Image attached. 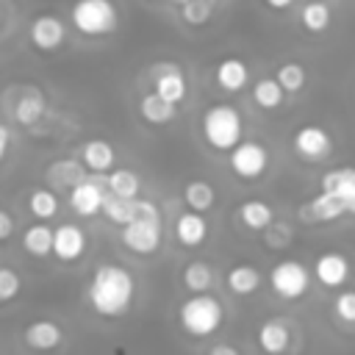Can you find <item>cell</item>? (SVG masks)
<instances>
[{
    "label": "cell",
    "mask_w": 355,
    "mask_h": 355,
    "mask_svg": "<svg viewBox=\"0 0 355 355\" xmlns=\"http://www.w3.org/2000/svg\"><path fill=\"white\" fill-rule=\"evenodd\" d=\"M133 294H136L133 275L122 263H114V261L94 266L89 286H86L89 308L105 319H116V316L128 313V308L133 305Z\"/></svg>",
    "instance_id": "6da1fadb"
},
{
    "label": "cell",
    "mask_w": 355,
    "mask_h": 355,
    "mask_svg": "<svg viewBox=\"0 0 355 355\" xmlns=\"http://www.w3.org/2000/svg\"><path fill=\"white\" fill-rule=\"evenodd\" d=\"M119 239L133 255H153L161 247V239H164V222H161L158 205L150 202V200L136 197L133 219L122 227Z\"/></svg>",
    "instance_id": "7a4b0ae2"
},
{
    "label": "cell",
    "mask_w": 355,
    "mask_h": 355,
    "mask_svg": "<svg viewBox=\"0 0 355 355\" xmlns=\"http://www.w3.org/2000/svg\"><path fill=\"white\" fill-rule=\"evenodd\" d=\"M200 130H202V139L219 150V153H230L239 141H241V133H244V122H241V114L236 105L230 103H214L202 111L200 116Z\"/></svg>",
    "instance_id": "3957f363"
},
{
    "label": "cell",
    "mask_w": 355,
    "mask_h": 355,
    "mask_svg": "<svg viewBox=\"0 0 355 355\" xmlns=\"http://www.w3.org/2000/svg\"><path fill=\"white\" fill-rule=\"evenodd\" d=\"M222 322H225V308L208 291L183 300L180 308H178V324L191 338H208V336H214L222 327Z\"/></svg>",
    "instance_id": "277c9868"
},
{
    "label": "cell",
    "mask_w": 355,
    "mask_h": 355,
    "mask_svg": "<svg viewBox=\"0 0 355 355\" xmlns=\"http://www.w3.org/2000/svg\"><path fill=\"white\" fill-rule=\"evenodd\" d=\"M69 22L83 36H108L119 25V11L114 0H75Z\"/></svg>",
    "instance_id": "5b68a950"
},
{
    "label": "cell",
    "mask_w": 355,
    "mask_h": 355,
    "mask_svg": "<svg viewBox=\"0 0 355 355\" xmlns=\"http://www.w3.org/2000/svg\"><path fill=\"white\" fill-rule=\"evenodd\" d=\"M269 286L283 300H300L311 286V272H308L305 263H300L294 258H286V261H277L269 269Z\"/></svg>",
    "instance_id": "8992f818"
},
{
    "label": "cell",
    "mask_w": 355,
    "mask_h": 355,
    "mask_svg": "<svg viewBox=\"0 0 355 355\" xmlns=\"http://www.w3.org/2000/svg\"><path fill=\"white\" fill-rule=\"evenodd\" d=\"M230 172L241 180H258L266 169H269V150L255 141V139H247V141H239L233 150H230Z\"/></svg>",
    "instance_id": "52a82bcc"
},
{
    "label": "cell",
    "mask_w": 355,
    "mask_h": 355,
    "mask_svg": "<svg viewBox=\"0 0 355 355\" xmlns=\"http://www.w3.org/2000/svg\"><path fill=\"white\" fill-rule=\"evenodd\" d=\"M291 147L302 161L319 164L333 153V136L322 125H302L291 136Z\"/></svg>",
    "instance_id": "ba28073f"
},
{
    "label": "cell",
    "mask_w": 355,
    "mask_h": 355,
    "mask_svg": "<svg viewBox=\"0 0 355 355\" xmlns=\"http://www.w3.org/2000/svg\"><path fill=\"white\" fill-rule=\"evenodd\" d=\"M105 191H108V178L103 175H92L78 183L75 189H69V205L78 216H94V214H103V200H105Z\"/></svg>",
    "instance_id": "9c48e42d"
},
{
    "label": "cell",
    "mask_w": 355,
    "mask_h": 355,
    "mask_svg": "<svg viewBox=\"0 0 355 355\" xmlns=\"http://www.w3.org/2000/svg\"><path fill=\"white\" fill-rule=\"evenodd\" d=\"M150 75H153V92L155 94H161L164 100H169L175 105H180L186 100L189 83H186V75H183V69L178 64L161 61V64H155L150 69Z\"/></svg>",
    "instance_id": "30bf717a"
},
{
    "label": "cell",
    "mask_w": 355,
    "mask_h": 355,
    "mask_svg": "<svg viewBox=\"0 0 355 355\" xmlns=\"http://www.w3.org/2000/svg\"><path fill=\"white\" fill-rule=\"evenodd\" d=\"M28 39L39 53H53L64 44L67 25L55 14H39V17H33V22L28 28Z\"/></svg>",
    "instance_id": "8fae6325"
},
{
    "label": "cell",
    "mask_w": 355,
    "mask_h": 355,
    "mask_svg": "<svg viewBox=\"0 0 355 355\" xmlns=\"http://www.w3.org/2000/svg\"><path fill=\"white\" fill-rule=\"evenodd\" d=\"M322 191L336 197L347 216H355V166H336L322 175Z\"/></svg>",
    "instance_id": "7c38bea8"
},
{
    "label": "cell",
    "mask_w": 355,
    "mask_h": 355,
    "mask_svg": "<svg viewBox=\"0 0 355 355\" xmlns=\"http://www.w3.org/2000/svg\"><path fill=\"white\" fill-rule=\"evenodd\" d=\"M352 275L349 258L344 252H322L313 263V277L324 286V288H341Z\"/></svg>",
    "instance_id": "4fadbf2b"
},
{
    "label": "cell",
    "mask_w": 355,
    "mask_h": 355,
    "mask_svg": "<svg viewBox=\"0 0 355 355\" xmlns=\"http://www.w3.org/2000/svg\"><path fill=\"white\" fill-rule=\"evenodd\" d=\"M341 216H347L344 205L336 197H330L327 191H319L305 205H300V219L305 225H327V222H336Z\"/></svg>",
    "instance_id": "5bb4252c"
},
{
    "label": "cell",
    "mask_w": 355,
    "mask_h": 355,
    "mask_svg": "<svg viewBox=\"0 0 355 355\" xmlns=\"http://www.w3.org/2000/svg\"><path fill=\"white\" fill-rule=\"evenodd\" d=\"M255 341H258L261 352H266V355H283L291 347V327L280 316L266 319V322H261V327L255 333Z\"/></svg>",
    "instance_id": "9a60e30c"
},
{
    "label": "cell",
    "mask_w": 355,
    "mask_h": 355,
    "mask_svg": "<svg viewBox=\"0 0 355 355\" xmlns=\"http://www.w3.org/2000/svg\"><path fill=\"white\" fill-rule=\"evenodd\" d=\"M86 252V233L75 222H64L53 236V255L58 261H78Z\"/></svg>",
    "instance_id": "2e32d148"
},
{
    "label": "cell",
    "mask_w": 355,
    "mask_h": 355,
    "mask_svg": "<svg viewBox=\"0 0 355 355\" xmlns=\"http://www.w3.org/2000/svg\"><path fill=\"white\" fill-rule=\"evenodd\" d=\"M22 341L28 349H36V352H53L61 347L64 341V330L61 324L50 322V319H42V322H31L25 330H22Z\"/></svg>",
    "instance_id": "e0dca14e"
},
{
    "label": "cell",
    "mask_w": 355,
    "mask_h": 355,
    "mask_svg": "<svg viewBox=\"0 0 355 355\" xmlns=\"http://www.w3.org/2000/svg\"><path fill=\"white\" fill-rule=\"evenodd\" d=\"M47 183L55 189H75L78 183H83L89 178V169L80 158H58L47 166Z\"/></svg>",
    "instance_id": "ac0fdd59"
},
{
    "label": "cell",
    "mask_w": 355,
    "mask_h": 355,
    "mask_svg": "<svg viewBox=\"0 0 355 355\" xmlns=\"http://www.w3.org/2000/svg\"><path fill=\"white\" fill-rule=\"evenodd\" d=\"M214 78H216V83H219L222 92H230V94H233V92H241V89L250 83V67H247L241 58L230 55V58H222V61L216 64Z\"/></svg>",
    "instance_id": "d6986e66"
},
{
    "label": "cell",
    "mask_w": 355,
    "mask_h": 355,
    "mask_svg": "<svg viewBox=\"0 0 355 355\" xmlns=\"http://www.w3.org/2000/svg\"><path fill=\"white\" fill-rule=\"evenodd\" d=\"M175 239L183 247H200L208 239V222L200 211H186L175 219Z\"/></svg>",
    "instance_id": "ffe728a7"
},
{
    "label": "cell",
    "mask_w": 355,
    "mask_h": 355,
    "mask_svg": "<svg viewBox=\"0 0 355 355\" xmlns=\"http://www.w3.org/2000/svg\"><path fill=\"white\" fill-rule=\"evenodd\" d=\"M80 161L86 164V169H89L92 175H105V172L114 166L116 153H114V147H111L105 139H89V141H83V147H80Z\"/></svg>",
    "instance_id": "44dd1931"
},
{
    "label": "cell",
    "mask_w": 355,
    "mask_h": 355,
    "mask_svg": "<svg viewBox=\"0 0 355 355\" xmlns=\"http://www.w3.org/2000/svg\"><path fill=\"white\" fill-rule=\"evenodd\" d=\"M261 283H263V275H261V269L252 266V263H236V266H230L227 275H225V286H227L233 294H239V297H247V294L258 291Z\"/></svg>",
    "instance_id": "7402d4cb"
},
{
    "label": "cell",
    "mask_w": 355,
    "mask_h": 355,
    "mask_svg": "<svg viewBox=\"0 0 355 355\" xmlns=\"http://www.w3.org/2000/svg\"><path fill=\"white\" fill-rule=\"evenodd\" d=\"M139 114H141V119L150 122V125H169V122L178 116V105L169 103V100H164L161 94L150 92V94H144V97L139 100Z\"/></svg>",
    "instance_id": "603a6c76"
},
{
    "label": "cell",
    "mask_w": 355,
    "mask_h": 355,
    "mask_svg": "<svg viewBox=\"0 0 355 355\" xmlns=\"http://www.w3.org/2000/svg\"><path fill=\"white\" fill-rule=\"evenodd\" d=\"M239 222L247 227V230H266L272 222H275V211L266 200H258V197H250L239 205Z\"/></svg>",
    "instance_id": "cb8c5ba5"
},
{
    "label": "cell",
    "mask_w": 355,
    "mask_h": 355,
    "mask_svg": "<svg viewBox=\"0 0 355 355\" xmlns=\"http://www.w3.org/2000/svg\"><path fill=\"white\" fill-rule=\"evenodd\" d=\"M44 111H47L44 97H42L36 89H25L22 97H19L17 105H14V119H17L19 125L31 128V125H36V122L44 116Z\"/></svg>",
    "instance_id": "d4e9b609"
},
{
    "label": "cell",
    "mask_w": 355,
    "mask_h": 355,
    "mask_svg": "<svg viewBox=\"0 0 355 355\" xmlns=\"http://www.w3.org/2000/svg\"><path fill=\"white\" fill-rule=\"evenodd\" d=\"M330 19H333V8L324 0H305L300 11V22L308 33H324L330 28Z\"/></svg>",
    "instance_id": "484cf974"
},
{
    "label": "cell",
    "mask_w": 355,
    "mask_h": 355,
    "mask_svg": "<svg viewBox=\"0 0 355 355\" xmlns=\"http://www.w3.org/2000/svg\"><path fill=\"white\" fill-rule=\"evenodd\" d=\"M53 236H55L53 227H47L44 222H36V225L25 227V233H22V247H25L31 255L44 258V255L53 252Z\"/></svg>",
    "instance_id": "4316f807"
},
{
    "label": "cell",
    "mask_w": 355,
    "mask_h": 355,
    "mask_svg": "<svg viewBox=\"0 0 355 355\" xmlns=\"http://www.w3.org/2000/svg\"><path fill=\"white\" fill-rule=\"evenodd\" d=\"M252 100H255L258 108L275 111V108L283 105L286 89L277 83V78H261V80H255V86H252Z\"/></svg>",
    "instance_id": "83f0119b"
},
{
    "label": "cell",
    "mask_w": 355,
    "mask_h": 355,
    "mask_svg": "<svg viewBox=\"0 0 355 355\" xmlns=\"http://www.w3.org/2000/svg\"><path fill=\"white\" fill-rule=\"evenodd\" d=\"M183 200H186V205L191 208V211H208L214 202H216V189L208 183V180H202V178H194V180H189L186 186H183Z\"/></svg>",
    "instance_id": "f1b7e54d"
},
{
    "label": "cell",
    "mask_w": 355,
    "mask_h": 355,
    "mask_svg": "<svg viewBox=\"0 0 355 355\" xmlns=\"http://www.w3.org/2000/svg\"><path fill=\"white\" fill-rule=\"evenodd\" d=\"M183 286L191 291V294H202L214 286V269L205 263V261H189L183 266Z\"/></svg>",
    "instance_id": "f546056e"
},
{
    "label": "cell",
    "mask_w": 355,
    "mask_h": 355,
    "mask_svg": "<svg viewBox=\"0 0 355 355\" xmlns=\"http://www.w3.org/2000/svg\"><path fill=\"white\" fill-rule=\"evenodd\" d=\"M133 211H136V200H130V197H119V194H114L111 189L105 191V200H103V214L114 222V225H119V227H125L130 219H133Z\"/></svg>",
    "instance_id": "4dcf8cb0"
},
{
    "label": "cell",
    "mask_w": 355,
    "mask_h": 355,
    "mask_svg": "<svg viewBox=\"0 0 355 355\" xmlns=\"http://www.w3.org/2000/svg\"><path fill=\"white\" fill-rule=\"evenodd\" d=\"M275 78H277V83L286 89V94H297V92H302L305 83H308V72H305V67H302L300 61H286V64H280L277 72H275Z\"/></svg>",
    "instance_id": "1f68e13d"
},
{
    "label": "cell",
    "mask_w": 355,
    "mask_h": 355,
    "mask_svg": "<svg viewBox=\"0 0 355 355\" xmlns=\"http://www.w3.org/2000/svg\"><path fill=\"white\" fill-rule=\"evenodd\" d=\"M28 208L39 222H47L58 214V197L50 189H33L31 197H28Z\"/></svg>",
    "instance_id": "d6a6232c"
},
{
    "label": "cell",
    "mask_w": 355,
    "mask_h": 355,
    "mask_svg": "<svg viewBox=\"0 0 355 355\" xmlns=\"http://www.w3.org/2000/svg\"><path fill=\"white\" fill-rule=\"evenodd\" d=\"M139 175L133 172V169H114L111 175H108V189L114 191V194H119V197H130V200H136L139 197Z\"/></svg>",
    "instance_id": "836d02e7"
},
{
    "label": "cell",
    "mask_w": 355,
    "mask_h": 355,
    "mask_svg": "<svg viewBox=\"0 0 355 355\" xmlns=\"http://www.w3.org/2000/svg\"><path fill=\"white\" fill-rule=\"evenodd\" d=\"M211 14H214V3L211 0H186V3H180V17L191 28L205 25L211 19Z\"/></svg>",
    "instance_id": "e575fe53"
},
{
    "label": "cell",
    "mask_w": 355,
    "mask_h": 355,
    "mask_svg": "<svg viewBox=\"0 0 355 355\" xmlns=\"http://www.w3.org/2000/svg\"><path fill=\"white\" fill-rule=\"evenodd\" d=\"M333 313H336L338 322L355 324V288H344L341 294H336V300H333Z\"/></svg>",
    "instance_id": "d590c367"
},
{
    "label": "cell",
    "mask_w": 355,
    "mask_h": 355,
    "mask_svg": "<svg viewBox=\"0 0 355 355\" xmlns=\"http://www.w3.org/2000/svg\"><path fill=\"white\" fill-rule=\"evenodd\" d=\"M19 288H22L19 275H17L11 266H0V302L14 300V297L19 294Z\"/></svg>",
    "instance_id": "8d00e7d4"
},
{
    "label": "cell",
    "mask_w": 355,
    "mask_h": 355,
    "mask_svg": "<svg viewBox=\"0 0 355 355\" xmlns=\"http://www.w3.org/2000/svg\"><path fill=\"white\" fill-rule=\"evenodd\" d=\"M291 241V227L286 222H272L266 227V244L269 247H286Z\"/></svg>",
    "instance_id": "74e56055"
},
{
    "label": "cell",
    "mask_w": 355,
    "mask_h": 355,
    "mask_svg": "<svg viewBox=\"0 0 355 355\" xmlns=\"http://www.w3.org/2000/svg\"><path fill=\"white\" fill-rule=\"evenodd\" d=\"M14 236V216L0 208V241H8Z\"/></svg>",
    "instance_id": "f35d334b"
},
{
    "label": "cell",
    "mask_w": 355,
    "mask_h": 355,
    "mask_svg": "<svg viewBox=\"0 0 355 355\" xmlns=\"http://www.w3.org/2000/svg\"><path fill=\"white\" fill-rule=\"evenodd\" d=\"M8 147H11V130L0 122V161L6 158V153H8Z\"/></svg>",
    "instance_id": "ab89813d"
},
{
    "label": "cell",
    "mask_w": 355,
    "mask_h": 355,
    "mask_svg": "<svg viewBox=\"0 0 355 355\" xmlns=\"http://www.w3.org/2000/svg\"><path fill=\"white\" fill-rule=\"evenodd\" d=\"M208 355H241V352H239V347H233V344H214V347L208 349Z\"/></svg>",
    "instance_id": "60d3db41"
},
{
    "label": "cell",
    "mask_w": 355,
    "mask_h": 355,
    "mask_svg": "<svg viewBox=\"0 0 355 355\" xmlns=\"http://www.w3.org/2000/svg\"><path fill=\"white\" fill-rule=\"evenodd\" d=\"M269 8H275V11H283V8H288L294 0H263Z\"/></svg>",
    "instance_id": "b9f144b4"
},
{
    "label": "cell",
    "mask_w": 355,
    "mask_h": 355,
    "mask_svg": "<svg viewBox=\"0 0 355 355\" xmlns=\"http://www.w3.org/2000/svg\"><path fill=\"white\" fill-rule=\"evenodd\" d=\"M175 3H186V0H175Z\"/></svg>",
    "instance_id": "7bdbcfd3"
},
{
    "label": "cell",
    "mask_w": 355,
    "mask_h": 355,
    "mask_svg": "<svg viewBox=\"0 0 355 355\" xmlns=\"http://www.w3.org/2000/svg\"><path fill=\"white\" fill-rule=\"evenodd\" d=\"M211 3H214V0H211Z\"/></svg>",
    "instance_id": "ee69618b"
}]
</instances>
